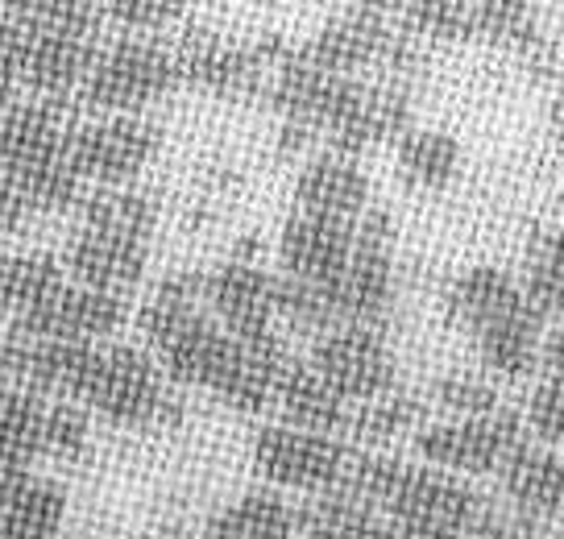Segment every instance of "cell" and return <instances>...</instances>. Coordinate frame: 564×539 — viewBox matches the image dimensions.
<instances>
[{
    "mask_svg": "<svg viewBox=\"0 0 564 539\" xmlns=\"http://www.w3.org/2000/svg\"><path fill=\"white\" fill-rule=\"evenodd\" d=\"M46 411H51L46 395L25 390L18 382H0V449L13 453L18 461H25V465L42 461Z\"/></svg>",
    "mask_w": 564,
    "mask_h": 539,
    "instance_id": "28",
    "label": "cell"
},
{
    "mask_svg": "<svg viewBox=\"0 0 564 539\" xmlns=\"http://www.w3.org/2000/svg\"><path fill=\"white\" fill-rule=\"evenodd\" d=\"M432 402L441 407L448 419H469V416H490L502 407L498 399V386L486 378V374H444L432 382Z\"/></svg>",
    "mask_w": 564,
    "mask_h": 539,
    "instance_id": "33",
    "label": "cell"
},
{
    "mask_svg": "<svg viewBox=\"0 0 564 539\" xmlns=\"http://www.w3.org/2000/svg\"><path fill=\"white\" fill-rule=\"evenodd\" d=\"M70 117L58 100L18 96L0 112V174L30 195L37 216L75 212L88 192L70 162Z\"/></svg>",
    "mask_w": 564,
    "mask_h": 539,
    "instance_id": "1",
    "label": "cell"
},
{
    "mask_svg": "<svg viewBox=\"0 0 564 539\" xmlns=\"http://www.w3.org/2000/svg\"><path fill=\"white\" fill-rule=\"evenodd\" d=\"M274 407H279L282 423L312 428V432H333V435L349 432V419H352V402L307 357H291L286 362Z\"/></svg>",
    "mask_w": 564,
    "mask_h": 539,
    "instance_id": "21",
    "label": "cell"
},
{
    "mask_svg": "<svg viewBox=\"0 0 564 539\" xmlns=\"http://www.w3.org/2000/svg\"><path fill=\"white\" fill-rule=\"evenodd\" d=\"M295 212L357 225L370 212V174L357 166L352 154L319 150L295 174Z\"/></svg>",
    "mask_w": 564,
    "mask_h": 539,
    "instance_id": "17",
    "label": "cell"
},
{
    "mask_svg": "<svg viewBox=\"0 0 564 539\" xmlns=\"http://www.w3.org/2000/svg\"><path fill=\"white\" fill-rule=\"evenodd\" d=\"M498 482L519 519L552 522L564 515V461L544 444L523 440L498 470Z\"/></svg>",
    "mask_w": 564,
    "mask_h": 539,
    "instance_id": "18",
    "label": "cell"
},
{
    "mask_svg": "<svg viewBox=\"0 0 564 539\" xmlns=\"http://www.w3.org/2000/svg\"><path fill=\"white\" fill-rule=\"evenodd\" d=\"M162 129L145 117H105L70 125V162L88 187H124L138 183L145 166L159 158Z\"/></svg>",
    "mask_w": 564,
    "mask_h": 539,
    "instance_id": "7",
    "label": "cell"
},
{
    "mask_svg": "<svg viewBox=\"0 0 564 539\" xmlns=\"http://www.w3.org/2000/svg\"><path fill=\"white\" fill-rule=\"evenodd\" d=\"M528 440V423L511 407H498L490 416L441 419L423 423L415 432V453L436 470L460 473V477H486L507 465V456Z\"/></svg>",
    "mask_w": 564,
    "mask_h": 539,
    "instance_id": "6",
    "label": "cell"
},
{
    "mask_svg": "<svg viewBox=\"0 0 564 539\" xmlns=\"http://www.w3.org/2000/svg\"><path fill=\"white\" fill-rule=\"evenodd\" d=\"M178 71H183V84L212 91V96H249L258 91L265 79V54L253 46H232L216 34H183V42H175Z\"/></svg>",
    "mask_w": 564,
    "mask_h": 539,
    "instance_id": "16",
    "label": "cell"
},
{
    "mask_svg": "<svg viewBox=\"0 0 564 539\" xmlns=\"http://www.w3.org/2000/svg\"><path fill=\"white\" fill-rule=\"evenodd\" d=\"M352 228L357 225L312 216V212H291L279 233V274L336 287L349 266Z\"/></svg>",
    "mask_w": 564,
    "mask_h": 539,
    "instance_id": "14",
    "label": "cell"
},
{
    "mask_svg": "<svg viewBox=\"0 0 564 539\" xmlns=\"http://www.w3.org/2000/svg\"><path fill=\"white\" fill-rule=\"evenodd\" d=\"M279 324H286L300 336H324L328 328L340 324V303H336V287L324 282H303L279 274Z\"/></svg>",
    "mask_w": 564,
    "mask_h": 539,
    "instance_id": "31",
    "label": "cell"
},
{
    "mask_svg": "<svg viewBox=\"0 0 564 539\" xmlns=\"http://www.w3.org/2000/svg\"><path fill=\"white\" fill-rule=\"evenodd\" d=\"M394 171L411 192H448L460 174V141L444 129L411 125L394 138Z\"/></svg>",
    "mask_w": 564,
    "mask_h": 539,
    "instance_id": "24",
    "label": "cell"
},
{
    "mask_svg": "<svg viewBox=\"0 0 564 539\" xmlns=\"http://www.w3.org/2000/svg\"><path fill=\"white\" fill-rule=\"evenodd\" d=\"M291 362V353L282 345V336H262V341H241L232 336V348L225 366L212 382V399H220L237 416H262L265 407H274L279 378Z\"/></svg>",
    "mask_w": 564,
    "mask_h": 539,
    "instance_id": "15",
    "label": "cell"
},
{
    "mask_svg": "<svg viewBox=\"0 0 564 539\" xmlns=\"http://www.w3.org/2000/svg\"><path fill=\"white\" fill-rule=\"evenodd\" d=\"M494 506L477 494L469 482H460V473L436 470L427 461H403L399 482L382 503L387 519L406 522H432V527H460V531H481V522Z\"/></svg>",
    "mask_w": 564,
    "mask_h": 539,
    "instance_id": "10",
    "label": "cell"
},
{
    "mask_svg": "<svg viewBox=\"0 0 564 539\" xmlns=\"http://www.w3.org/2000/svg\"><path fill=\"white\" fill-rule=\"evenodd\" d=\"M523 291L544 320H564V228L540 233L528 249Z\"/></svg>",
    "mask_w": 564,
    "mask_h": 539,
    "instance_id": "30",
    "label": "cell"
},
{
    "mask_svg": "<svg viewBox=\"0 0 564 539\" xmlns=\"http://www.w3.org/2000/svg\"><path fill=\"white\" fill-rule=\"evenodd\" d=\"M382 539H477V536L474 531H460V527H432V522L387 519V536Z\"/></svg>",
    "mask_w": 564,
    "mask_h": 539,
    "instance_id": "38",
    "label": "cell"
},
{
    "mask_svg": "<svg viewBox=\"0 0 564 539\" xmlns=\"http://www.w3.org/2000/svg\"><path fill=\"white\" fill-rule=\"evenodd\" d=\"M63 266H67V279L84 282V287L129 295L133 287H141L145 270H150V241L124 237L112 228L79 225L70 233Z\"/></svg>",
    "mask_w": 564,
    "mask_h": 539,
    "instance_id": "13",
    "label": "cell"
},
{
    "mask_svg": "<svg viewBox=\"0 0 564 539\" xmlns=\"http://www.w3.org/2000/svg\"><path fill=\"white\" fill-rule=\"evenodd\" d=\"M129 320V303L124 295L100 291V287H84V282L67 279L51 299H42L34 312L9 320L13 332L25 336H51V341H112Z\"/></svg>",
    "mask_w": 564,
    "mask_h": 539,
    "instance_id": "11",
    "label": "cell"
},
{
    "mask_svg": "<svg viewBox=\"0 0 564 539\" xmlns=\"http://www.w3.org/2000/svg\"><path fill=\"white\" fill-rule=\"evenodd\" d=\"M192 0H100L105 25L117 34H159L171 21L187 18Z\"/></svg>",
    "mask_w": 564,
    "mask_h": 539,
    "instance_id": "34",
    "label": "cell"
},
{
    "mask_svg": "<svg viewBox=\"0 0 564 539\" xmlns=\"http://www.w3.org/2000/svg\"><path fill=\"white\" fill-rule=\"evenodd\" d=\"M249 456L262 482L274 489H300V494H324L336 489L349 470V440L333 432H312L295 423H265L249 440Z\"/></svg>",
    "mask_w": 564,
    "mask_h": 539,
    "instance_id": "5",
    "label": "cell"
},
{
    "mask_svg": "<svg viewBox=\"0 0 564 539\" xmlns=\"http://www.w3.org/2000/svg\"><path fill=\"white\" fill-rule=\"evenodd\" d=\"M25 21H30V42H25L21 91L37 96V100L67 105V100L79 96L96 54L105 46L100 0H75V4L58 9V13Z\"/></svg>",
    "mask_w": 564,
    "mask_h": 539,
    "instance_id": "3",
    "label": "cell"
},
{
    "mask_svg": "<svg viewBox=\"0 0 564 539\" xmlns=\"http://www.w3.org/2000/svg\"><path fill=\"white\" fill-rule=\"evenodd\" d=\"M75 212H79V225L112 228V233H124V237H141V241H154V228H159V204L133 183H124V187H88Z\"/></svg>",
    "mask_w": 564,
    "mask_h": 539,
    "instance_id": "27",
    "label": "cell"
},
{
    "mask_svg": "<svg viewBox=\"0 0 564 539\" xmlns=\"http://www.w3.org/2000/svg\"><path fill=\"white\" fill-rule=\"evenodd\" d=\"M300 510L274 489H253L246 498L216 510L204 527V539H295Z\"/></svg>",
    "mask_w": 564,
    "mask_h": 539,
    "instance_id": "25",
    "label": "cell"
},
{
    "mask_svg": "<svg viewBox=\"0 0 564 539\" xmlns=\"http://www.w3.org/2000/svg\"><path fill=\"white\" fill-rule=\"evenodd\" d=\"M75 0H0L4 13H18V18H46V13H58Z\"/></svg>",
    "mask_w": 564,
    "mask_h": 539,
    "instance_id": "40",
    "label": "cell"
},
{
    "mask_svg": "<svg viewBox=\"0 0 564 539\" xmlns=\"http://www.w3.org/2000/svg\"><path fill=\"white\" fill-rule=\"evenodd\" d=\"M208 312L220 320V328L241 341H262L279 332V274L262 270L253 258L220 261L208 270Z\"/></svg>",
    "mask_w": 564,
    "mask_h": 539,
    "instance_id": "12",
    "label": "cell"
},
{
    "mask_svg": "<svg viewBox=\"0 0 564 539\" xmlns=\"http://www.w3.org/2000/svg\"><path fill=\"white\" fill-rule=\"evenodd\" d=\"M394 220L387 212H366L352 228V254L336 282L340 324H370L382 328L394 312Z\"/></svg>",
    "mask_w": 564,
    "mask_h": 539,
    "instance_id": "8",
    "label": "cell"
},
{
    "mask_svg": "<svg viewBox=\"0 0 564 539\" xmlns=\"http://www.w3.org/2000/svg\"><path fill=\"white\" fill-rule=\"evenodd\" d=\"M63 282H67V266L54 254H42V249L0 254V315L18 320V315L34 312Z\"/></svg>",
    "mask_w": 564,
    "mask_h": 539,
    "instance_id": "26",
    "label": "cell"
},
{
    "mask_svg": "<svg viewBox=\"0 0 564 539\" xmlns=\"http://www.w3.org/2000/svg\"><path fill=\"white\" fill-rule=\"evenodd\" d=\"M523 303H528L523 279H514L511 270H502V266H486V261L460 270L457 279L444 287V315H448V324H457L469 336H477L486 324L502 320V315L523 308Z\"/></svg>",
    "mask_w": 564,
    "mask_h": 539,
    "instance_id": "19",
    "label": "cell"
},
{
    "mask_svg": "<svg viewBox=\"0 0 564 539\" xmlns=\"http://www.w3.org/2000/svg\"><path fill=\"white\" fill-rule=\"evenodd\" d=\"M183 87L178 54L159 34H117L100 46L75 105L105 117H145Z\"/></svg>",
    "mask_w": 564,
    "mask_h": 539,
    "instance_id": "2",
    "label": "cell"
},
{
    "mask_svg": "<svg viewBox=\"0 0 564 539\" xmlns=\"http://www.w3.org/2000/svg\"><path fill=\"white\" fill-rule=\"evenodd\" d=\"M67 522V494L34 470L0 489V539H58Z\"/></svg>",
    "mask_w": 564,
    "mask_h": 539,
    "instance_id": "22",
    "label": "cell"
},
{
    "mask_svg": "<svg viewBox=\"0 0 564 539\" xmlns=\"http://www.w3.org/2000/svg\"><path fill=\"white\" fill-rule=\"evenodd\" d=\"M171 378L159 366V357L141 345H117L105 341L96 348V366L84 386V407L96 419H105L112 428H159L166 419H175V395Z\"/></svg>",
    "mask_w": 564,
    "mask_h": 539,
    "instance_id": "4",
    "label": "cell"
},
{
    "mask_svg": "<svg viewBox=\"0 0 564 539\" xmlns=\"http://www.w3.org/2000/svg\"><path fill=\"white\" fill-rule=\"evenodd\" d=\"M477 362L498 382H523L540 369V348H544V315L535 312V303H523L494 320L474 336Z\"/></svg>",
    "mask_w": 564,
    "mask_h": 539,
    "instance_id": "20",
    "label": "cell"
},
{
    "mask_svg": "<svg viewBox=\"0 0 564 539\" xmlns=\"http://www.w3.org/2000/svg\"><path fill=\"white\" fill-rule=\"evenodd\" d=\"M561 166H564V138H561Z\"/></svg>",
    "mask_w": 564,
    "mask_h": 539,
    "instance_id": "41",
    "label": "cell"
},
{
    "mask_svg": "<svg viewBox=\"0 0 564 539\" xmlns=\"http://www.w3.org/2000/svg\"><path fill=\"white\" fill-rule=\"evenodd\" d=\"M540 369L564 378V320H556V328L544 332V348H540Z\"/></svg>",
    "mask_w": 564,
    "mask_h": 539,
    "instance_id": "39",
    "label": "cell"
},
{
    "mask_svg": "<svg viewBox=\"0 0 564 539\" xmlns=\"http://www.w3.org/2000/svg\"><path fill=\"white\" fill-rule=\"evenodd\" d=\"M37 220V208L9 174H0V237H18Z\"/></svg>",
    "mask_w": 564,
    "mask_h": 539,
    "instance_id": "36",
    "label": "cell"
},
{
    "mask_svg": "<svg viewBox=\"0 0 564 539\" xmlns=\"http://www.w3.org/2000/svg\"><path fill=\"white\" fill-rule=\"evenodd\" d=\"M420 428H423V399L403 390V386H394V390L378 395V399L357 402L345 435H352L366 449H387L390 440H399L406 432H420Z\"/></svg>",
    "mask_w": 564,
    "mask_h": 539,
    "instance_id": "29",
    "label": "cell"
},
{
    "mask_svg": "<svg viewBox=\"0 0 564 539\" xmlns=\"http://www.w3.org/2000/svg\"><path fill=\"white\" fill-rule=\"evenodd\" d=\"M523 423L540 444H564V378L556 374L540 378V386L528 395Z\"/></svg>",
    "mask_w": 564,
    "mask_h": 539,
    "instance_id": "35",
    "label": "cell"
},
{
    "mask_svg": "<svg viewBox=\"0 0 564 539\" xmlns=\"http://www.w3.org/2000/svg\"><path fill=\"white\" fill-rule=\"evenodd\" d=\"M477 539H564L556 531H547V522H531V519H519V515H502L498 506H494L486 522H481V531Z\"/></svg>",
    "mask_w": 564,
    "mask_h": 539,
    "instance_id": "37",
    "label": "cell"
},
{
    "mask_svg": "<svg viewBox=\"0 0 564 539\" xmlns=\"http://www.w3.org/2000/svg\"><path fill=\"white\" fill-rule=\"evenodd\" d=\"M460 42H486L498 51L531 54L544 46L531 0H457Z\"/></svg>",
    "mask_w": 564,
    "mask_h": 539,
    "instance_id": "23",
    "label": "cell"
},
{
    "mask_svg": "<svg viewBox=\"0 0 564 539\" xmlns=\"http://www.w3.org/2000/svg\"><path fill=\"white\" fill-rule=\"evenodd\" d=\"M91 449V411L75 399H51L46 411V461H84Z\"/></svg>",
    "mask_w": 564,
    "mask_h": 539,
    "instance_id": "32",
    "label": "cell"
},
{
    "mask_svg": "<svg viewBox=\"0 0 564 539\" xmlns=\"http://www.w3.org/2000/svg\"><path fill=\"white\" fill-rule=\"evenodd\" d=\"M307 362L357 407L399 386V357L382 328L370 324H336L312 341Z\"/></svg>",
    "mask_w": 564,
    "mask_h": 539,
    "instance_id": "9",
    "label": "cell"
}]
</instances>
